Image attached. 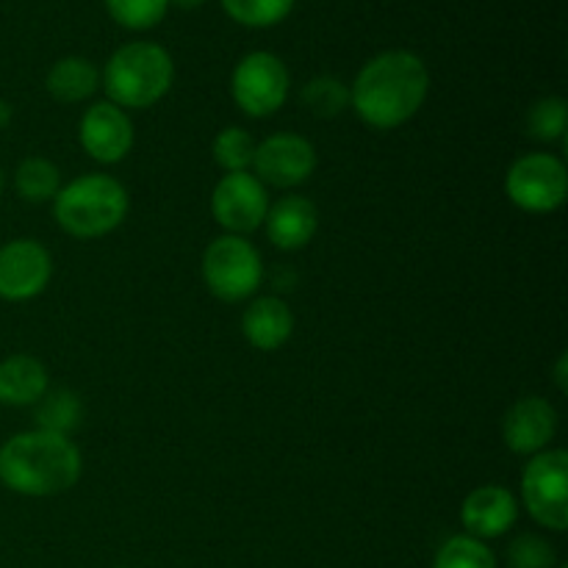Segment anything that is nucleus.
<instances>
[{
    "label": "nucleus",
    "instance_id": "f257e3e1",
    "mask_svg": "<svg viewBox=\"0 0 568 568\" xmlns=\"http://www.w3.org/2000/svg\"><path fill=\"white\" fill-rule=\"evenodd\" d=\"M430 89V72L419 55L408 50H388L361 67L349 105L361 122L377 131H392L405 125L425 105Z\"/></svg>",
    "mask_w": 568,
    "mask_h": 568
},
{
    "label": "nucleus",
    "instance_id": "f03ea898",
    "mask_svg": "<svg viewBox=\"0 0 568 568\" xmlns=\"http://www.w3.org/2000/svg\"><path fill=\"white\" fill-rule=\"evenodd\" d=\"M81 471V453L59 433H17L0 447V483L22 497H55L70 491Z\"/></svg>",
    "mask_w": 568,
    "mask_h": 568
},
{
    "label": "nucleus",
    "instance_id": "7ed1b4c3",
    "mask_svg": "<svg viewBox=\"0 0 568 568\" xmlns=\"http://www.w3.org/2000/svg\"><path fill=\"white\" fill-rule=\"evenodd\" d=\"M128 205L131 200L116 178L89 172L59 189L53 197V216L70 236L98 239L122 225Z\"/></svg>",
    "mask_w": 568,
    "mask_h": 568
},
{
    "label": "nucleus",
    "instance_id": "20e7f679",
    "mask_svg": "<svg viewBox=\"0 0 568 568\" xmlns=\"http://www.w3.org/2000/svg\"><path fill=\"white\" fill-rule=\"evenodd\" d=\"M175 81L172 55L155 42L122 44L103 70L109 103L120 109H150L170 92Z\"/></svg>",
    "mask_w": 568,
    "mask_h": 568
},
{
    "label": "nucleus",
    "instance_id": "39448f33",
    "mask_svg": "<svg viewBox=\"0 0 568 568\" xmlns=\"http://www.w3.org/2000/svg\"><path fill=\"white\" fill-rule=\"evenodd\" d=\"M203 277L209 292L222 303H242L258 292L264 264L247 239L227 233L205 247Z\"/></svg>",
    "mask_w": 568,
    "mask_h": 568
},
{
    "label": "nucleus",
    "instance_id": "423d86ee",
    "mask_svg": "<svg viewBox=\"0 0 568 568\" xmlns=\"http://www.w3.org/2000/svg\"><path fill=\"white\" fill-rule=\"evenodd\" d=\"M521 497L532 519L552 532L568 527V455L566 449H544L532 455L521 471Z\"/></svg>",
    "mask_w": 568,
    "mask_h": 568
},
{
    "label": "nucleus",
    "instance_id": "0eeeda50",
    "mask_svg": "<svg viewBox=\"0 0 568 568\" xmlns=\"http://www.w3.org/2000/svg\"><path fill=\"white\" fill-rule=\"evenodd\" d=\"M288 87H292V78H288L286 64L266 50L244 55L231 78L233 100L244 114L255 120L275 114L286 103Z\"/></svg>",
    "mask_w": 568,
    "mask_h": 568
},
{
    "label": "nucleus",
    "instance_id": "6e6552de",
    "mask_svg": "<svg viewBox=\"0 0 568 568\" xmlns=\"http://www.w3.org/2000/svg\"><path fill=\"white\" fill-rule=\"evenodd\" d=\"M505 192L527 214H549L566 203L568 175L564 161L549 153H530L514 161L505 178Z\"/></svg>",
    "mask_w": 568,
    "mask_h": 568
},
{
    "label": "nucleus",
    "instance_id": "1a4fd4ad",
    "mask_svg": "<svg viewBox=\"0 0 568 568\" xmlns=\"http://www.w3.org/2000/svg\"><path fill=\"white\" fill-rule=\"evenodd\" d=\"M211 211L231 236H247L264 225L266 211H270V194L253 172H227L216 183Z\"/></svg>",
    "mask_w": 568,
    "mask_h": 568
},
{
    "label": "nucleus",
    "instance_id": "9d476101",
    "mask_svg": "<svg viewBox=\"0 0 568 568\" xmlns=\"http://www.w3.org/2000/svg\"><path fill=\"white\" fill-rule=\"evenodd\" d=\"M253 175L261 183L292 189L308 181L316 170V150L300 133H275L255 144Z\"/></svg>",
    "mask_w": 568,
    "mask_h": 568
},
{
    "label": "nucleus",
    "instance_id": "9b49d317",
    "mask_svg": "<svg viewBox=\"0 0 568 568\" xmlns=\"http://www.w3.org/2000/svg\"><path fill=\"white\" fill-rule=\"evenodd\" d=\"M50 275V253L33 239H14L0 247V297L9 303H26L42 294Z\"/></svg>",
    "mask_w": 568,
    "mask_h": 568
},
{
    "label": "nucleus",
    "instance_id": "f8f14e48",
    "mask_svg": "<svg viewBox=\"0 0 568 568\" xmlns=\"http://www.w3.org/2000/svg\"><path fill=\"white\" fill-rule=\"evenodd\" d=\"M81 148L100 164H116L125 159L133 148V122L125 109L114 103H94L83 111L81 125H78Z\"/></svg>",
    "mask_w": 568,
    "mask_h": 568
},
{
    "label": "nucleus",
    "instance_id": "ddd939ff",
    "mask_svg": "<svg viewBox=\"0 0 568 568\" xmlns=\"http://www.w3.org/2000/svg\"><path fill=\"white\" fill-rule=\"evenodd\" d=\"M558 433V410L544 397H521L503 419V438L510 453L538 455Z\"/></svg>",
    "mask_w": 568,
    "mask_h": 568
},
{
    "label": "nucleus",
    "instance_id": "4468645a",
    "mask_svg": "<svg viewBox=\"0 0 568 568\" xmlns=\"http://www.w3.org/2000/svg\"><path fill=\"white\" fill-rule=\"evenodd\" d=\"M519 519V503L514 494L503 486H480L464 499L460 521L466 527V536L477 541H491L505 536Z\"/></svg>",
    "mask_w": 568,
    "mask_h": 568
},
{
    "label": "nucleus",
    "instance_id": "2eb2a0df",
    "mask_svg": "<svg viewBox=\"0 0 568 568\" xmlns=\"http://www.w3.org/2000/svg\"><path fill=\"white\" fill-rule=\"evenodd\" d=\"M266 233L281 250H303L320 231V211L308 197L288 194L266 211Z\"/></svg>",
    "mask_w": 568,
    "mask_h": 568
},
{
    "label": "nucleus",
    "instance_id": "dca6fc26",
    "mask_svg": "<svg viewBox=\"0 0 568 568\" xmlns=\"http://www.w3.org/2000/svg\"><path fill=\"white\" fill-rule=\"evenodd\" d=\"M244 338L261 353L281 349L294 333V314L283 300L258 297L247 305L242 316Z\"/></svg>",
    "mask_w": 568,
    "mask_h": 568
},
{
    "label": "nucleus",
    "instance_id": "f3484780",
    "mask_svg": "<svg viewBox=\"0 0 568 568\" xmlns=\"http://www.w3.org/2000/svg\"><path fill=\"white\" fill-rule=\"evenodd\" d=\"M48 394V369L33 355H11L0 361V403L37 405Z\"/></svg>",
    "mask_w": 568,
    "mask_h": 568
},
{
    "label": "nucleus",
    "instance_id": "a211bd4d",
    "mask_svg": "<svg viewBox=\"0 0 568 568\" xmlns=\"http://www.w3.org/2000/svg\"><path fill=\"white\" fill-rule=\"evenodd\" d=\"M98 87V67L92 61L81 59V55H67V59L55 61L48 72V92L59 103H81V100L92 98Z\"/></svg>",
    "mask_w": 568,
    "mask_h": 568
},
{
    "label": "nucleus",
    "instance_id": "6ab92c4d",
    "mask_svg": "<svg viewBox=\"0 0 568 568\" xmlns=\"http://www.w3.org/2000/svg\"><path fill=\"white\" fill-rule=\"evenodd\" d=\"M14 186L22 200L28 203H48L59 194L61 189V172L53 161L42 159V155H31L17 166Z\"/></svg>",
    "mask_w": 568,
    "mask_h": 568
},
{
    "label": "nucleus",
    "instance_id": "aec40b11",
    "mask_svg": "<svg viewBox=\"0 0 568 568\" xmlns=\"http://www.w3.org/2000/svg\"><path fill=\"white\" fill-rule=\"evenodd\" d=\"M81 414L83 408L72 392L44 394V397L37 403L39 430L59 433V436H67V433L75 430L78 422H81Z\"/></svg>",
    "mask_w": 568,
    "mask_h": 568
},
{
    "label": "nucleus",
    "instance_id": "412c9836",
    "mask_svg": "<svg viewBox=\"0 0 568 568\" xmlns=\"http://www.w3.org/2000/svg\"><path fill=\"white\" fill-rule=\"evenodd\" d=\"M433 568H497V558L486 541L471 536H453L436 552Z\"/></svg>",
    "mask_w": 568,
    "mask_h": 568
},
{
    "label": "nucleus",
    "instance_id": "4be33fe9",
    "mask_svg": "<svg viewBox=\"0 0 568 568\" xmlns=\"http://www.w3.org/2000/svg\"><path fill=\"white\" fill-rule=\"evenodd\" d=\"M211 155L225 172H250L255 159V142L244 128H225L216 133Z\"/></svg>",
    "mask_w": 568,
    "mask_h": 568
},
{
    "label": "nucleus",
    "instance_id": "5701e85b",
    "mask_svg": "<svg viewBox=\"0 0 568 568\" xmlns=\"http://www.w3.org/2000/svg\"><path fill=\"white\" fill-rule=\"evenodd\" d=\"M222 9L231 20L247 28L277 26L294 9V0H222Z\"/></svg>",
    "mask_w": 568,
    "mask_h": 568
},
{
    "label": "nucleus",
    "instance_id": "b1692460",
    "mask_svg": "<svg viewBox=\"0 0 568 568\" xmlns=\"http://www.w3.org/2000/svg\"><path fill=\"white\" fill-rule=\"evenodd\" d=\"M303 103L316 116H338L349 105V89L338 78L320 75L305 83Z\"/></svg>",
    "mask_w": 568,
    "mask_h": 568
},
{
    "label": "nucleus",
    "instance_id": "393cba45",
    "mask_svg": "<svg viewBox=\"0 0 568 568\" xmlns=\"http://www.w3.org/2000/svg\"><path fill=\"white\" fill-rule=\"evenodd\" d=\"M105 9L122 28L148 31L164 20L170 0H105Z\"/></svg>",
    "mask_w": 568,
    "mask_h": 568
},
{
    "label": "nucleus",
    "instance_id": "a878e982",
    "mask_svg": "<svg viewBox=\"0 0 568 568\" xmlns=\"http://www.w3.org/2000/svg\"><path fill=\"white\" fill-rule=\"evenodd\" d=\"M527 128L530 136L541 139V142H558L566 136L568 128V105L564 98H544L538 100L527 116Z\"/></svg>",
    "mask_w": 568,
    "mask_h": 568
},
{
    "label": "nucleus",
    "instance_id": "bb28decb",
    "mask_svg": "<svg viewBox=\"0 0 568 568\" xmlns=\"http://www.w3.org/2000/svg\"><path fill=\"white\" fill-rule=\"evenodd\" d=\"M508 566L510 568H555L558 566V552L547 538L536 532L514 538L508 547Z\"/></svg>",
    "mask_w": 568,
    "mask_h": 568
},
{
    "label": "nucleus",
    "instance_id": "cd10ccee",
    "mask_svg": "<svg viewBox=\"0 0 568 568\" xmlns=\"http://www.w3.org/2000/svg\"><path fill=\"white\" fill-rule=\"evenodd\" d=\"M566 364H568V358H566V355H560V358H558V369H555V381H558L560 392H566V388H568V383H566Z\"/></svg>",
    "mask_w": 568,
    "mask_h": 568
},
{
    "label": "nucleus",
    "instance_id": "c85d7f7f",
    "mask_svg": "<svg viewBox=\"0 0 568 568\" xmlns=\"http://www.w3.org/2000/svg\"><path fill=\"white\" fill-rule=\"evenodd\" d=\"M170 3L178 6V9H200L205 0H170Z\"/></svg>",
    "mask_w": 568,
    "mask_h": 568
},
{
    "label": "nucleus",
    "instance_id": "c756f323",
    "mask_svg": "<svg viewBox=\"0 0 568 568\" xmlns=\"http://www.w3.org/2000/svg\"><path fill=\"white\" fill-rule=\"evenodd\" d=\"M11 122V105L0 100V128H6Z\"/></svg>",
    "mask_w": 568,
    "mask_h": 568
},
{
    "label": "nucleus",
    "instance_id": "7c9ffc66",
    "mask_svg": "<svg viewBox=\"0 0 568 568\" xmlns=\"http://www.w3.org/2000/svg\"><path fill=\"white\" fill-rule=\"evenodd\" d=\"M0 192H3V170H0Z\"/></svg>",
    "mask_w": 568,
    "mask_h": 568
},
{
    "label": "nucleus",
    "instance_id": "2f4dec72",
    "mask_svg": "<svg viewBox=\"0 0 568 568\" xmlns=\"http://www.w3.org/2000/svg\"><path fill=\"white\" fill-rule=\"evenodd\" d=\"M560 568H568V566H560Z\"/></svg>",
    "mask_w": 568,
    "mask_h": 568
}]
</instances>
